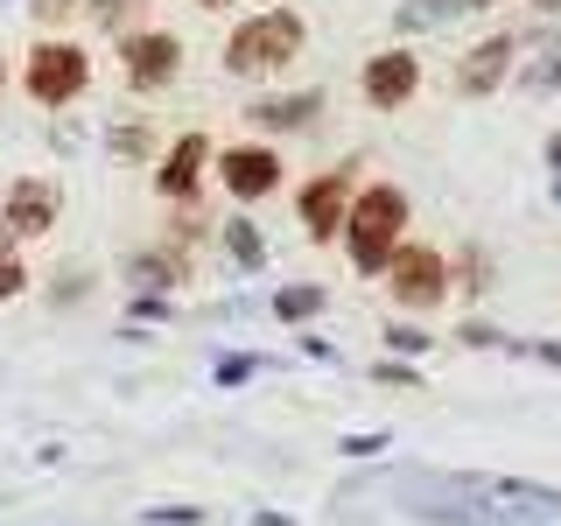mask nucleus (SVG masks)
I'll return each instance as SVG.
<instances>
[{"label":"nucleus","mask_w":561,"mask_h":526,"mask_svg":"<svg viewBox=\"0 0 561 526\" xmlns=\"http://www.w3.org/2000/svg\"><path fill=\"white\" fill-rule=\"evenodd\" d=\"M484 288H491V253H484V245H456V253H449V295L478 302Z\"/></svg>","instance_id":"dca6fc26"},{"label":"nucleus","mask_w":561,"mask_h":526,"mask_svg":"<svg viewBox=\"0 0 561 526\" xmlns=\"http://www.w3.org/2000/svg\"><path fill=\"white\" fill-rule=\"evenodd\" d=\"M64 225V183L57 175H14L0 190V239L28 245V239H49Z\"/></svg>","instance_id":"39448f33"},{"label":"nucleus","mask_w":561,"mask_h":526,"mask_svg":"<svg viewBox=\"0 0 561 526\" xmlns=\"http://www.w3.org/2000/svg\"><path fill=\"white\" fill-rule=\"evenodd\" d=\"M373 449H386V435H344V456H373Z\"/></svg>","instance_id":"a878e982"},{"label":"nucleus","mask_w":561,"mask_h":526,"mask_svg":"<svg viewBox=\"0 0 561 526\" xmlns=\"http://www.w3.org/2000/svg\"><path fill=\"white\" fill-rule=\"evenodd\" d=\"M127 281L140 295H169V288H183L190 281V253L183 245H140V253H127Z\"/></svg>","instance_id":"ddd939ff"},{"label":"nucleus","mask_w":561,"mask_h":526,"mask_svg":"<svg viewBox=\"0 0 561 526\" xmlns=\"http://www.w3.org/2000/svg\"><path fill=\"white\" fill-rule=\"evenodd\" d=\"M463 8H505V0H463Z\"/></svg>","instance_id":"2f4dec72"},{"label":"nucleus","mask_w":561,"mask_h":526,"mask_svg":"<svg viewBox=\"0 0 561 526\" xmlns=\"http://www.w3.org/2000/svg\"><path fill=\"white\" fill-rule=\"evenodd\" d=\"M0 92H8V57H0Z\"/></svg>","instance_id":"473e14b6"},{"label":"nucleus","mask_w":561,"mask_h":526,"mask_svg":"<svg viewBox=\"0 0 561 526\" xmlns=\"http://www.w3.org/2000/svg\"><path fill=\"white\" fill-rule=\"evenodd\" d=\"M28 260H22V245H14V239H0V302H22V295H28Z\"/></svg>","instance_id":"a211bd4d"},{"label":"nucleus","mask_w":561,"mask_h":526,"mask_svg":"<svg viewBox=\"0 0 561 526\" xmlns=\"http://www.w3.org/2000/svg\"><path fill=\"white\" fill-rule=\"evenodd\" d=\"M358 92H365V105H373V113H400V105H414V92H421V57H414L408 43L365 57Z\"/></svg>","instance_id":"9d476101"},{"label":"nucleus","mask_w":561,"mask_h":526,"mask_svg":"<svg viewBox=\"0 0 561 526\" xmlns=\"http://www.w3.org/2000/svg\"><path fill=\"white\" fill-rule=\"evenodd\" d=\"M218 162V148H210V134L204 127H190V134H175L169 148H162V162H154V197L162 204H190L204 190V169Z\"/></svg>","instance_id":"1a4fd4ad"},{"label":"nucleus","mask_w":561,"mask_h":526,"mask_svg":"<svg viewBox=\"0 0 561 526\" xmlns=\"http://www.w3.org/2000/svg\"><path fill=\"white\" fill-rule=\"evenodd\" d=\"M210 169H218L225 197H239V204H260V197L280 190V155L267 148V140H232V148H218Z\"/></svg>","instance_id":"6e6552de"},{"label":"nucleus","mask_w":561,"mask_h":526,"mask_svg":"<svg viewBox=\"0 0 561 526\" xmlns=\"http://www.w3.org/2000/svg\"><path fill=\"white\" fill-rule=\"evenodd\" d=\"M534 8H540V14H561V0H534Z\"/></svg>","instance_id":"7c9ffc66"},{"label":"nucleus","mask_w":561,"mask_h":526,"mask_svg":"<svg viewBox=\"0 0 561 526\" xmlns=\"http://www.w3.org/2000/svg\"><path fill=\"white\" fill-rule=\"evenodd\" d=\"M456 344H470V351H491V344H505V330H499V323H484V316H470V323L456 330Z\"/></svg>","instance_id":"4be33fe9"},{"label":"nucleus","mask_w":561,"mask_h":526,"mask_svg":"<svg viewBox=\"0 0 561 526\" xmlns=\"http://www.w3.org/2000/svg\"><path fill=\"white\" fill-rule=\"evenodd\" d=\"M534 358H548V365H561V344H526Z\"/></svg>","instance_id":"cd10ccee"},{"label":"nucleus","mask_w":561,"mask_h":526,"mask_svg":"<svg viewBox=\"0 0 561 526\" xmlns=\"http://www.w3.org/2000/svg\"><path fill=\"white\" fill-rule=\"evenodd\" d=\"M554 204H561V175H554Z\"/></svg>","instance_id":"72a5a7b5"},{"label":"nucleus","mask_w":561,"mask_h":526,"mask_svg":"<svg viewBox=\"0 0 561 526\" xmlns=\"http://www.w3.org/2000/svg\"><path fill=\"white\" fill-rule=\"evenodd\" d=\"M302 43H309V22L295 8H260L225 35V70L232 78H274V70L302 57Z\"/></svg>","instance_id":"f03ea898"},{"label":"nucleus","mask_w":561,"mask_h":526,"mask_svg":"<svg viewBox=\"0 0 561 526\" xmlns=\"http://www.w3.org/2000/svg\"><path fill=\"white\" fill-rule=\"evenodd\" d=\"M253 365H260V358H225V365H218V386H239V379H253Z\"/></svg>","instance_id":"393cba45"},{"label":"nucleus","mask_w":561,"mask_h":526,"mask_svg":"<svg viewBox=\"0 0 561 526\" xmlns=\"http://www.w3.org/2000/svg\"><path fill=\"white\" fill-rule=\"evenodd\" d=\"M105 148L127 155V162H140V155H148V134H140V127H113V134H105Z\"/></svg>","instance_id":"5701e85b"},{"label":"nucleus","mask_w":561,"mask_h":526,"mask_svg":"<svg viewBox=\"0 0 561 526\" xmlns=\"http://www.w3.org/2000/svg\"><path fill=\"white\" fill-rule=\"evenodd\" d=\"M351 197H358V162H337V169L309 175L302 197H295V210H302V232H309L316 245L344 239V210H351Z\"/></svg>","instance_id":"0eeeda50"},{"label":"nucleus","mask_w":561,"mask_h":526,"mask_svg":"<svg viewBox=\"0 0 561 526\" xmlns=\"http://www.w3.org/2000/svg\"><path fill=\"white\" fill-rule=\"evenodd\" d=\"M513 70H519V43H513V35H484V43H470L463 64H456V92L484 99V92H499Z\"/></svg>","instance_id":"9b49d317"},{"label":"nucleus","mask_w":561,"mask_h":526,"mask_svg":"<svg viewBox=\"0 0 561 526\" xmlns=\"http://www.w3.org/2000/svg\"><path fill=\"white\" fill-rule=\"evenodd\" d=\"M197 8H204V14H218V8H232V0H197Z\"/></svg>","instance_id":"c756f323"},{"label":"nucleus","mask_w":561,"mask_h":526,"mask_svg":"<svg viewBox=\"0 0 561 526\" xmlns=\"http://www.w3.org/2000/svg\"><path fill=\"white\" fill-rule=\"evenodd\" d=\"M548 169H561V134H548Z\"/></svg>","instance_id":"c85d7f7f"},{"label":"nucleus","mask_w":561,"mask_h":526,"mask_svg":"<svg viewBox=\"0 0 561 526\" xmlns=\"http://www.w3.org/2000/svg\"><path fill=\"white\" fill-rule=\"evenodd\" d=\"M330 309V288L323 281H288V288H274V323H309V316Z\"/></svg>","instance_id":"2eb2a0df"},{"label":"nucleus","mask_w":561,"mask_h":526,"mask_svg":"<svg viewBox=\"0 0 561 526\" xmlns=\"http://www.w3.org/2000/svg\"><path fill=\"white\" fill-rule=\"evenodd\" d=\"M218 239H225V253H232V267H245V274L267 267V232H260L253 218H225Z\"/></svg>","instance_id":"4468645a"},{"label":"nucleus","mask_w":561,"mask_h":526,"mask_svg":"<svg viewBox=\"0 0 561 526\" xmlns=\"http://www.w3.org/2000/svg\"><path fill=\"white\" fill-rule=\"evenodd\" d=\"M119 78H127V92H169L175 78H183V35H169V28H127L119 35Z\"/></svg>","instance_id":"423d86ee"},{"label":"nucleus","mask_w":561,"mask_h":526,"mask_svg":"<svg viewBox=\"0 0 561 526\" xmlns=\"http://www.w3.org/2000/svg\"><path fill=\"white\" fill-rule=\"evenodd\" d=\"M373 379H386V386H421V373H414V365H373Z\"/></svg>","instance_id":"b1692460"},{"label":"nucleus","mask_w":561,"mask_h":526,"mask_svg":"<svg viewBox=\"0 0 561 526\" xmlns=\"http://www.w3.org/2000/svg\"><path fill=\"white\" fill-rule=\"evenodd\" d=\"M140 14H148V0H84V22L105 28L113 43H119L127 28H140Z\"/></svg>","instance_id":"f3484780"},{"label":"nucleus","mask_w":561,"mask_h":526,"mask_svg":"<svg viewBox=\"0 0 561 526\" xmlns=\"http://www.w3.org/2000/svg\"><path fill=\"white\" fill-rule=\"evenodd\" d=\"M379 281H386V302L400 316H435L449 302V253H435V245H421V239H400Z\"/></svg>","instance_id":"20e7f679"},{"label":"nucleus","mask_w":561,"mask_h":526,"mask_svg":"<svg viewBox=\"0 0 561 526\" xmlns=\"http://www.w3.org/2000/svg\"><path fill=\"white\" fill-rule=\"evenodd\" d=\"M386 344H393L400 358H421V351H428V330H421V323H408V316H400V323H386Z\"/></svg>","instance_id":"412c9836"},{"label":"nucleus","mask_w":561,"mask_h":526,"mask_svg":"<svg viewBox=\"0 0 561 526\" xmlns=\"http://www.w3.org/2000/svg\"><path fill=\"white\" fill-rule=\"evenodd\" d=\"M22 92L43 113H64L92 92V49L78 35H35V49L22 57Z\"/></svg>","instance_id":"7ed1b4c3"},{"label":"nucleus","mask_w":561,"mask_h":526,"mask_svg":"<svg viewBox=\"0 0 561 526\" xmlns=\"http://www.w3.org/2000/svg\"><path fill=\"white\" fill-rule=\"evenodd\" d=\"M78 14H84V0H28V22L43 28V35H64Z\"/></svg>","instance_id":"aec40b11"},{"label":"nucleus","mask_w":561,"mask_h":526,"mask_svg":"<svg viewBox=\"0 0 561 526\" xmlns=\"http://www.w3.org/2000/svg\"><path fill=\"white\" fill-rule=\"evenodd\" d=\"M519 84H526L534 99H540V92H554V84H561V43H540V57L519 70Z\"/></svg>","instance_id":"6ab92c4d"},{"label":"nucleus","mask_w":561,"mask_h":526,"mask_svg":"<svg viewBox=\"0 0 561 526\" xmlns=\"http://www.w3.org/2000/svg\"><path fill=\"white\" fill-rule=\"evenodd\" d=\"M323 105H330L323 92H267V99L245 105V127L253 134H302L323 119Z\"/></svg>","instance_id":"f8f14e48"},{"label":"nucleus","mask_w":561,"mask_h":526,"mask_svg":"<svg viewBox=\"0 0 561 526\" xmlns=\"http://www.w3.org/2000/svg\"><path fill=\"white\" fill-rule=\"evenodd\" d=\"M134 316H169V295H134Z\"/></svg>","instance_id":"bb28decb"},{"label":"nucleus","mask_w":561,"mask_h":526,"mask_svg":"<svg viewBox=\"0 0 561 526\" xmlns=\"http://www.w3.org/2000/svg\"><path fill=\"white\" fill-rule=\"evenodd\" d=\"M408 239V190L400 183H358V197L344 210V253L358 274H386L393 245Z\"/></svg>","instance_id":"f257e3e1"}]
</instances>
